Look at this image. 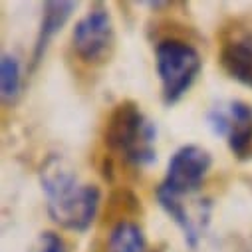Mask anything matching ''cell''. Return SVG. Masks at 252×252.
I'll return each instance as SVG.
<instances>
[{
	"instance_id": "cell-12",
	"label": "cell",
	"mask_w": 252,
	"mask_h": 252,
	"mask_svg": "<svg viewBox=\"0 0 252 252\" xmlns=\"http://www.w3.org/2000/svg\"><path fill=\"white\" fill-rule=\"evenodd\" d=\"M38 252H70L68 250V244L64 242L60 234L56 232H42L40 234V246H38Z\"/></svg>"
},
{
	"instance_id": "cell-1",
	"label": "cell",
	"mask_w": 252,
	"mask_h": 252,
	"mask_svg": "<svg viewBox=\"0 0 252 252\" xmlns=\"http://www.w3.org/2000/svg\"><path fill=\"white\" fill-rule=\"evenodd\" d=\"M40 187L50 219L66 230L86 232L99 209V187L86 183L62 159L50 155L40 167Z\"/></svg>"
},
{
	"instance_id": "cell-7",
	"label": "cell",
	"mask_w": 252,
	"mask_h": 252,
	"mask_svg": "<svg viewBox=\"0 0 252 252\" xmlns=\"http://www.w3.org/2000/svg\"><path fill=\"white\" fill-rule=\"evenodd\" d=\"M193 197L185 199H173V197H157V203L167 213V217L179 226L183 232L185 242L197 248L199 240L203 238L209 222H211V203L209 201H191Z\"/></svg>"
},
{
	"instance_id": "cell-8",
	"label": "cell",
	"mask_w": 252,
	"mask_h": 252,
	"mask_svg": "<svg viewBox=\"0 0 252 252\" xmlns=\"http://www.w3.org/2000/svg\"><path fill=\"white\" fill-rule=\"evenodd\" d=\"M219 64L232 80L252 88V30H238L222 40Z\"/></svg>"
},
{
	"instance_id": "cell-9",
	"label": "cell",
	"mask_w": 252,
	"mask_h": 252,
	"mask_svg": "<svg viewBox=\"0 0 252 252\" xmlns=\"http://www.w3.org/2000/svg\"><path fill=\"white\" fill-rule=\"evenodd\" d=\"M74 10H76V2H72V0H48V2L42 4V18L32 52V66H38L42 62L50 42L66 26Z\"/></svg>"
},
{
	"instance_id": "cell-4",
	"label": "cell",
	"mask_w": 252,
	"mask_h": 252,
	"mask_svg": "<svg viewBox=\"0 0 252 252\" xmlns=\"http://www.w3.org/2000/svg\"><path fill=\"white\" fill-rule=\"evenodd\" d=\"M213 167V155L201 145H183L179 147L167 165V173L159 183L155 197L189 199L203 187L209 171Z\"/></svg>"
},
{
	"instance_id": "cell-6",
	"label": "cell",
	"mask_w": 252,
	"mask_h": 252,
	"mask_svg": "<svg viewBox=\"0 0 252 252\" xmlns=\"http://www.w3.org/2000/svg\"><path fill=\"white\" fill-rule=\"evenodd\" d=\"M209 127L220 135L238 161L252 159V105L240 99L220 101L207 113Z\"/></svg>"
},
{
	"instance_id": "cell-11",
	"label": "cell",
	"mask_w": 252,
	"mask_h": 252,
	"mask_svg": "<svg viewBox=\"0 0 252 252\" xmlns=\"http://www.w3.org/2000/svg\"><path fill=\"white\" fill-rule=\"evenodd\" d=\"M22 90V70L16 56L4 52L0 58V95L4 105H12Z\"/></svg>"
},
{
	"instance_id": "cell-10",
	"label": "cell",
	"mask_w": 252,
	"mask_h": 252,
	"mask_svg": "<svg viewBox=\"0 0 252 252\" xmlns=\"http://www.w3.org/2000/svg\"><path fill=\"white\" fill-rule=\"evenodd\" d=\"M105 252H163L161 248H151L147 244L143 228L129 219H121L109 230Z\"/></svg>"
},
{
	"instance_id": "cell-5",
	"label": "cell",
	"mask_w": 252,
	"mask_h": 252,
	"mask_svg": "<svg viewBox=\"0 0 252 252\" xmlns=\"http://www.w3.org/2000/svg\"><path fill=\"white\" fill-rule=\"evenodd\" d=\"M72 48L88 66H103L115 50V28L103 2H95L76 22L72 30Z\"/></svg>"
},
{
	"instance_id": "cell-2",
	"label": "cell",
	"mask_w": 252,
	"mask_h": 252,
	"mask_svg": "<svg viewBox=\"0 0 252 252\" xmlns=\"http://www.w3.org/2000/svg\"><path fill=\"white\" fill-rule=\"evenodd\" d=\"M103 141L111 155L135 169H145L157 159V127L133 99L113 105L103 125Z\"/></svg>"
},
{
	"instance_id": "cell-3",
	"label": "cell",
	"mask_w": 252,
	"mask_h": 252,
	"mask_svg": "<svg viewBox=\"0 0 252 252\" xmlns=\"http://www.w3.org/2000/svg\"><path fill=\"white\" fill-rule=\"evenodd\" d=\"M203 68L199 50L183 38L167 36L155 44V70L165 105H175L193 88Z\"/></svg>"
}]
</instances>
